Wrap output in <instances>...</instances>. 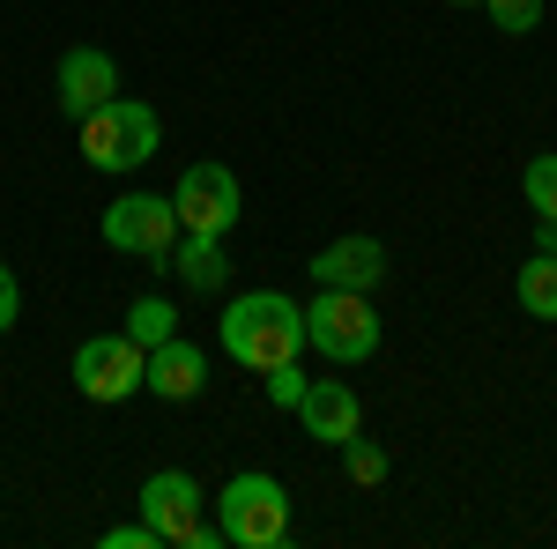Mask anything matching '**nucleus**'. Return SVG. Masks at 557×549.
<instances>
[{
    "label": "nucleus",
    "instance_id": "f257e3e1",
    "mask_svg": "<svg viewBox=\"0 0 557 549\" xmlns=\"http://www.w3.org/2000/svg\"><path fill=\"white\" fill-rule=\"evenodd\" d=\"M223 349L246 364V372H275V364H298L305 349V312L283 290H246L238 304H223Z\"/></svg>",
    "mask_w": 557,
    "mask_h": 549
},
{
    "label": "nucleus",
    "instance_id": "f03ea898",
    "mask_svg": "<svg viewBox=\"0 0 557 549\" xmlns=\"http://www.w3.org/2000/svg\"><path fill=\"white\" fill-rule=\"evenodd\" d=\"M75 141H83V164L89 171H141L149 157H157V141H164V127H157V112L141 104V97H112V104H97L89 120H75Z\"/></svg>",
    "mask_w": 557,
    "mask_h": 549
},
{
    "label": "nucleus",
    "instance_id": "7ed1b4c3",
    "mask_svg": "<svg viewBox=\"0 0 557 549\" xmlns=\"http://www.w3.org/2000/svg\"><path fill=\"white\" fill-rule=\"evenodd\" d=\"M215 512H223V535L238 549H283L290 542V520H298L290 490H283L275 475H260V467L231 475V483L215 490Z\"/></svg>",
    "mask_w": 557,
    "mask_h": 549
},
{
    "label": "nucleus",
    "instance_id": "20e7f679",
    "mask_svg": "<svg viewBox=\"0 0 557 549\" xmlns=\"http://www.w3.org/2000/svg\"><path fill=\"white\" fill-rule=\"evenodd\" d=\"M305 349H320L327 364H364L380 349V312L364 290H320L305 304Z\"/></svg>",
    "mask_w": 557,
    "mask_h": 549
},
{
    "label": "nucleus",
    "instance_id": "39448f33",
    "mask_svg": "<svg viewBox=\"0 0 557 549\" xmlns=\"http://www.w3.org/2000/svg\"><path fill=\"white\" fill-rule=\"evenodd\" d=\"M104 246L112 253H134L149 260V267H172V246H178V209L172 194H127V201H112L104 209Z\"/></svg>",
    "mask_w": 557,
    "mask_h": 549
},
{
    "label": "nucleus",
    "instance_id": "423d86ee",
    "mask_svg": "<svg viewBox=\"0 0 557 549\" xmlns=\"http://www.w3.org/2000/svg\"><path fill=\"white\" fill-rule=\"evenodd\" d=\"M172 209H178V230L186 238H231L238 230V171L231 164H186L172 186Z\"/></svg>",
    "mask_w": 557,
    "mask_h": 549
},
{
    "label": "nucleus",
    "instance_id": "0eeeda50",
    "mask_svg": "<svg viewBox=\"0 0 557 549\" xmlns=\"http://www.w3.org/2000/svg\"><path fill=\"white\" fill-rule=\"evenodd\" d=\"M149 379V349L134 335H97L75 349V386H83V401H104V409H120L134 401Z\"/></svg>",
    "mask_w": 557,
    "mask_h": 549
},
{
    "label": "nucleus",
    "instance_id": "6e6552de",
    "mask_svg": "<svg viewBox=\"0 0 557 549\" xmlns=\"http://www.w3.org/2000/svg\"><path fill=\"white\" fill-rule=\"evenodd\" d=\"M52 89H60V112H67V120H89L97 104L120 97V60H112L104 45H75V52H60Z\"/></svg>",
    "mask_w": 557,
    "mask_h": 549
},
{
    "label": "nucleus",
    "instance_id": "1a4fd4ad",
    "mask_svg": "<svg viewBox=\"0 0 557 549\" xmlns=\"http://www.w3.org/2000/svg\"><path fill=\"white\" fill-rule=\"evenodd\" d=\"M141 520L157 527V542L178 549L186 542V527L201 520V483L186 475V467H157L149 483H141Z\"/></svg>",
    "mask_w": 557,
    "mask_h": 549
},
{
    "label": "nucleus",
    "instance_id": "9d476101",
    "mask_svg": "<svg viewBox=\"0 0 557 549\" xmlns=\"http://www.w3.org/2000/svg\"><path fill=\"white\" fill-rule=\"evenodd\" d=\"M312 267V283L320 290H380V275H386V246L380 238H335V246H320V253L305 260Z\"/></svg>",
    "mask_w": 557,
    "mask_h": 549
},
{
    "label": "nucleus",
    "instance_id": "9b49d317",
    "mask_svg": "<svg viewBox=\"0 0 557 549\" xmlns=\"http://www.w3.org/2000/svg\"><path fill=\"white\" fill-rule=\"evenodd\" d=\"M201 386H209V357H201L186 335H164L157 349H149V379H141V394H157V401H194Z\"/></svg>",
    "mask_w": 557,
    "mask_h": 549
},
{
    "label": "nucleus",
    "instance_id": "f8f14e48",
    "mask_svg": "<svg viewBox=\"0 0 557 549\" xmlns=\"http://www.w3.org/2000/svg\"><path fill=\"white\" fill-rule=\"evenodd\" d=\"M298 416H305V431H312L320 446H349V438L364 431L357 386H343V379H312V386H305V401H298Z\"/></svg>",
    "mask_w": 557,
    "mask_h": 549
},
{
    "label": "nucleus",
    "instance_id": "ddd939ff",
    "mask_svg": "<svg viewBox=\"0 0 557 549\" xmlns=\"http://www.w3.org/2000/svg\"><path fill=\"white\" fill-rule=\"evenodd\" d=\"M172 267H178V283L186 290H223V275H231V260H223V238H186L178 230V246H172Z\"/></svg>",
    "mask_w": 557,
    "mask_h": 549
},
{
    "label": "nucleus",
    "instance_id": "4468645a",
    "mask_svg": "<svg viewBox=\"0 0 557 549\" xmlns=\"http://www.w3.org/2000/svg\"><path fill=\"white\" fill-rule=\"evenodd\" d=\"M513 297H520V312H528V320H557V253L520 260V283H513Z\"/></svg>",
    "mask_w": 557,
    "mask_h": 549
},
{
    "label": "nucleus",
    "instance_id": "2eb2a0df",
    "mask_svg": "<svg viewBox=\"0 0 557 549\" xmlns=\"http://www.w3.org/2000/svg\"><path fill=\"white\" fill-rule=\"evenodd\" d=\"M120 335H134L141 349H157L164 335H178V304H172V297H134L127 320H120Z\"/></svg>",
    "mask_w": 557,
    "mask_h": 549
},
{
    "label": "nucleus",
    "instance_id": "dca6fc26",
    "mask_svg": "<svg viewBox=\"0 0 557 549\" xmlns=\"http://www.w3.org/2000/svg\"><path fill=\"white\" fill-rule=\"evenodd\" d=\"M520 194H528L535 223H557V157H535V164L520 171Z\"/></svg>",
    "mask_w": 557,
    "mask_h": 549
},
{
    "label": "nucleus",
    "instance_id": "f3484780",
    "mask_svg": "<svg viewBox=\"0 0 557 549\" xmlns=\"http://www.w3.org/2000/svg\"><path fill=\"white\" fill-rule=\"evenodd\" d=\"M343 475L357 483V490H380V483H386V453L372 446V438H364V431H357V438L343 446Z\"/></svg>",
    "mask_w": 557,
    "mask_h": 549
},
{
    "label": "nucleus",
    "instance_id": "a211bd4d",
    "mask_svg": "<svg viewBox=\"0 0 557 549\" xmlns=\"http://www.w3.org/2000/svg\"><path fill=\"white\" fill-rule=\"evenodd\" d=\"M483 15H491L506 38H528V30L543 23V0H483Z\"/></svg>",
    "mask_w": 557,
    "mask_h": 549
},
{
    "label": "nucleus",
    "instance_id": "6ab92c4d",
    "mask_svg": "<svg viewBox=\"0 0 557 549\" xmlns=\"http://www.w3.org/2000/svg\"><path fill=\"white\" fill-rule=\"evenodd\" d=\"M260 379H268V401H275V409H298V401H305L298 364H275V372H260Z\"/></svg>",
    "mask_w": 557,
    "mask_h": 549
},
{
    "label": "nucleus",
    "instance_id": "aec40b11",
    "mask_svg": "<svg viewBox=\"0 0 557 549\" xmlns=\"http://www.w3.org/2000/svg\"><path fill=\"white\" fill-rule=\"evenodd\" d=\"M104 549H164L149 520H127V527H104Z\"/></svg>",
    "mask_w": 557,
    "mask_h": 549
},
{
    "label": "nucleus",
    "instance_id": "412c9836",
    "mask_svg": "<svg viewBox=\"0 0 557 549\" xmlns=\"http://www.w3.org/2000/svg\"><path fill=\"white\" fill-rule=\"evenodd\" d=\"M15 312H23V290H15V275H8V260H0V335L15 327Z\"/></svg>",
    "mask_w": 557,
    "mask_h": 549
},
{
    "label": "nucleus",
    "instance_id": "4be33fe9",
    "mask_svg": "<svg viewBox=\"0 0 557 549\" xmlns=\"http://www.w3.org/2000/svg\"><path fill=\"white\" fill-rule=\"evenodd\" d=\"M454 8H475V0H454Z\"/></svg>",
    "mask_w": 557,
    "mask_h": 549
}]
</instances>
